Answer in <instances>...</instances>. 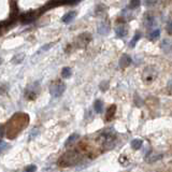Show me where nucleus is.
Listing matches in <instances>:
<instances>
[{
	"instance_id": "27",
	"label": "nucleus",
	"mask_w": 172,
	"mask_h": 172,
	"mask_svg": "<svg viewBox=\"0 0 172 172\" xmlns=\"http://www.w3.org/2000/svg\"><path fill=\"white\" fill-rule=\"evenodd\" d=\"M3 129H5L3 126H0V139L3 137Z\"/></svg>"
},
{
	"instance_id": "1",
	"label": "nucleus",
	"mask_w": 172,
	"mask_h": 172,
	"mask_svg": "<svg viewBox=\"0 0 172 172\" xmlns=\"http://www.w3.org/2000/svg\"><path fill=\"white\" fill-rule=\"evenodd\" d=\"M26 125H28V116L26 114L17 113L11 118L8 123V137L10 139L15 138L22 131V129L25 128Z\"/></svg>"
},
{
	"instance_id": "14",
	"label": "nucleus",
	"mask_w": 172,
	"mask_h": 172,
	"mask_svg": "<svg viewBox=\"0 0 172 172\" xmlns=\"http://www.w3.org/2000/svg\"><path fill=\"white\" fill-rule=\"evenodd\" d=\"M94 109L96 111V113H101L103 109V103L101 100H96L95 103H94Z\"/></svg>"
},
{
	"instance_id": "12",
	"label": "nucleus",
	"mask_w": 172,
	"mask_h": 172,
	"mask_svg": "<svg viewBox=\"0 0 172 172\" xmlns=\"http://www.w3.org/2000/svg\"><path fill=\"white\" fill-rule=\"evenodd\" d=\"M144 24L146 26V28H152V27H154V26L156 25V20H155V18L152 17V16H148V17L145 18Z\"/></svg>"
},
{
	"instance_id": "23",
	"label": "nucleus",
	"mask_w": 172,
	"mask_h": 172,
	"mask_svg": "<svg viewBox=\"0 0 172 172\" xmlns=\"http://www.w3.org/2000/svg\"><path fill=\"white\" fill-rule=\"evenodd\" d=\"M162 158V155H157V156H154L153 158H148V159H146L148 162H154L156 161V160H159V159H161Z\"/></svg>"
},
{
	"instance_id": "17",
	"label": "nucleus",
	"mask_w": 172,
	"mask_h": 172,
	"mask_svg": "<svg viewBox=\"0 0 172 172\" xmlns=\"http://www.w3.org/2000/svg\"><path fill=\"white\" fill-rule=\"evenodd\" d=\"M109 30H110V28H109V25H107V24L100 25V27L98 28L99 34H108Z\"/></svg>"
},
{
	"instance_id": "22",
	"label": "nucleus",
	"mask_w": 172,
	"mask_h": 172,
	"mask_svg": "<svg viewBox=\"0 0 172 172\" xmlns=\"http://www.w3.org/2000/svg\"><path fill=\"white\" fill-rule=\"evenodd\" d=\"M8 148H9V144H8V143L3 142V141H0V153L5 151Z\"/></svg>"
},
{
	"instance_id": "9",
	"label": "nucleus",
	"mask_w": 172,
	"mask_h": 172,
	"mask_svg": "<svg viewBox=\"0 0 172 172\" xmlns=\"http://www.w3.org/2000/svg\"><path fill=\"white\" fill-rule=\"evenodd\" d=\"M115 32H116V36H117V37H119V38H124V37L127 36V28H126L124 25H121V26L116 27Z\"/></svg>"
},
{
	"instance_id": "6",
	"label": "nucleus",
	"mask_w": 172,
	"mask_h": 172,
	"mask_svg": "<svg viewBox=\"0 0 172 172\" xmlns=\"http://www.w3.org/2000/svg\"><path fill=\"white\" fill-rule=\"evenodd\" d=\"M90 34H83L79 36V38H78V42H79V44H81V46H84V45L88 44V42L90 41Z\"/></svg>"
},
{
	"instance_id": "2",
	"label": "nucleus",
	"mask_w": 172,
	"mask_h": 172,
	"mask_svg": "<svg viewBox=\"0 0 172 172\" xmlns=\"http://www.w3.org/2000/svg\"><path fill=\"white\" fill-rule=\"evenodd\" d=\"M80 154L75 151H70L66 153L63 157L58 160L59 166L63 167H68V166H74L80 161Z\"/></svg>"
},
{
	"instance_id": "24",
	"label": "nucleus",
	"mask_w": 172,
	"mask_h": 172,
	"mask_svg": "<svg viewBox=\"0 0 172 172\" xmlns=\"http://www.w3.org/2000/svg\"><path fill=\"white\" fill-rule=\"evenodd\" d=\"M36 170H37L36 165H30V166H27L25 168V171H36Z\"/></svg>"
},
{
	"instance_id": "20",
	"label": "nucleus",
	"mask_w": 172,
	"mask_h": 172,
	"mask_svg": "<svg viewBox=\"0 0 172 172\" xmlns=\"http://www.w3.org/2000/svg\"><path fill=\"white\" fill-rule=\"evenodd\" d=\"M139 5H140V0H131L129 3V9H131V10L137 9Z\"/></svg>"
},
{
	"instance_id": "3",
	"label": "nucleus",
	"mask_w": 172,
	"mask_h": 172,
	"mask_svg": "<svg viewBox=\"0 0 172 172\" xmlns=\"http://www.w3.org/2000/svg\"><path fill=\"white\" fill-rule=\"evenodd\" d=\"M66 90V84L64 82H61L60 80H57L51 84L49 86V93L54 98H58L60 97Z\"/></svg>"
},
{
	"instance_id": "5",
	"label": "nucleus",
	"mask_w": 172,
	"mask_h": 172,
	"mask_svg": "<svg viewBox=\"0 0 172 172\" xmlns=\"http://www.w3.org/2000/svg\"><path fill=\"white\" fill-rule=\"evenodd\" d=\"M75 16H76V12L75 11H70V12H68L67 14H65L63 16L61 20L64 22L65 24H69V23H71L75 18Z\"/></svg>"
},
{
	"instance_id": "25",
	"label": "nucleus",
	"mask_w": 172,
	"mask_h": 172,
	"mask_svg": "<svg viewBox=\"0 0 172 172\" xmlns=\"http://www.w3.org/2000/svg\"><path fill=\"white\" fill-rule=\"evenodd\" d=\"M156 3V0H145V5H155Z\"/></svg>"
},
{
	"instance_id": "15",
	"label": "nucleus",
	"mask_w": 172,
	"mask_h": 172,
	"mask_svg": "<svg viewBox=\"0 0 172 172\" xmlns=\"http://www.w3.org/2000/svg\"><path fill=\"white\" fill-rule=\"evenodd\" d=\"M159 36H160V29H155L154 31H152V32L150 34L148 39L154 41V40H157L158 38H159Z\"/></svg>"
},
{
	"instance_id": "10",
	"label": "nucleus",
	"mask_w": 172,
	"mask_h": 172,
	"mask_svg": "<svg viewBox=\"0 0 172 172\" xmlns=\"http://www.w3.org/2000/svg\"><path fill=\"white\" fill-rule=\"evenodd\" d=\"M38 92L39 90H34L31 86L30 87H28L27 88V90H26V98H28V99H30V100H32V99H34L36 97H37V95H38Z\"/></svg>"
},
{
	"instance_id": "28",
	"label": "nucleus",
	"mask_w": 172,
	"mask_h": 172,
	"mask_svg": "<svg viewBox=\"0 0 172 172\" xmlns=\"http://www.w3.org/2000/svg\"><path fill=\"white\" fill-rule=\"evenodd\" d=\"M0 63H1V59H0Z\"/></svg>"
},
{
	"instance_id": "4",
	"label": "nucleus",
	"mask_w": 172,
	"mask_h": 172,
	"mask_svg": "<svg viewBox=\"0 0 172 172\" xmlns=\"http://www.w3.org/2000/svg\"><path fill=\"white\" fill-rule=\"evenodd\" d=\"M37 17V15L34 12H28V13H24L20 15V22L23 24H29L31 22H34Z\"/></svg>"
},
{
	"instance_id": "26",
	"label": "nucleus",
	"mask_w": 172,
	"mask_h": 172,
	"mask_svg": "<svg viewBox=\"0 0 172 172\" xmlns=\"http://www.w3.org/2000/svg\"><path fill=\"white\" fill-rule=\"evenodd\" d=\"M167 30H168V34H171V22H170V20H169V23H168Z\"/></svg>"
},
{
	"instance_id": "16",
	"label": "nucleus",
	"mask_w": 172,
	"mask_h": 172,
	"mask_svg": "<svg viewBox=\"0 0 172 172\" xmlns=\"http://www.w3.org/2000/svg\"><path fill=\"white\" fill-rule=\"evenodd\" d=\"M79 139V134H76V133H74V134H72V136H70V137L68 138V140L66 141V143H65V145L66 146H68L69 144H72L73 142H75L76 140Z\"/></svg>"
},
{
	"instance_id": "18",
	"label": "nucleus",
	"mask_w": 172,
	"mask_h": 172,
	"mask_svg": "<svg viewBox=\"0 0 172 172\" xmlns=\"http://www.w3.org/2000/svg\"><path fill=\"white\" fill-rule=\"evenodd\" d=\"M70 75H71V69L69 68V67H65V68L61 70V78L67 79Z\"/></svg>"
},
{
	"instance_id": "21",
	"label": "nucleus",
	"mask_w": 172,
	"mask_h": 172,
	"mask_svg": "<svg viewBox=\"0 0 172 172\" xmlns=\"http://www.w3.org/2000/svg\"><path fill=\"white\" fill-rule=\"evenodd\" d=\"M23 58H24V54H23V53H22V54H20V56H18V55H16L14 58H13V63H14V64H17V63H22Z\"/></svg>"
},
{
	"instance_id": "11",
	"label": "nucleus",
	"mask_w": 172,
	"mask_h": 172,
	"mask_svg": "<svg viewBox=\"0 0 172 172\" xmlns=\"http://www.w3.org/2000/svg\"><path fill=\"white\" fill-rule=\"evenodd\" d=\"M161 49L165 53H167V54L170 53V51H171V42H170V40H163L162 41Z\"/></svg>"
},
{
	"instance_id": "7",
	"label": "nucleus",
	"mask_w": 172,
	"mask_h": 172,
	"mask_svg": "<svg viewBox=\"0 0 172 172\" xmlns=\"http://www.w3.org/2000/svg\"><path fill=\"white\" fill-rule=\"evenodd\" d=\"M131 64V58L128 55H123L122 58L119 59V67L121 68H126Z\"/></svg>"
},
{
	"instance_id": "19",
	"label": "nucleus",
	"mask_w": 172,
	"mask_h": 172,
	"mask_svg": "<svg viewBox=\"0 0 172 172\" xmlns=\"http://www.w3.org/2000/svg\"><path fill=\"white\" fill-rule=\"evenodd\" d=\"M141 38V34L140 32H137V34H134V37L132 38V40L130 41V43H129V46L130 47H134V45H136V43L138 42V40Z\"/></svg>"
},
{
	"instance_id": "13",
	"label": "nucleus",
	"mask_w": 172,
	"mask_h": 172,
	"mask_svg": "<svg viewBox=\"0 0 172 172\" xmlns=\"http://www.w3.org/2000/svg\"><path fill=\"white\" fill-rule=\"evenodd\" d=\"M142 144H143V141L141 139H134L131 141V148L133 150H139V148H142Z\"/></svg>"
},
{
	"instance_id": "8",
	"label": "nucleus",
	"mask_w": 172,
	"mask_h": 172,
	"mask_svg": "<svg viewBox=\"0 0 172 172\" xmlns=\"http://www.w3.org/2000/svg\"><path fill=\"white\" fill-rule=\"evenodd\" d=\"M115 111H116V105H111V107L107 110V113H105V121L110 122L111 119H113L114 115H115Z\"/></svg>"
}]
</instances>
